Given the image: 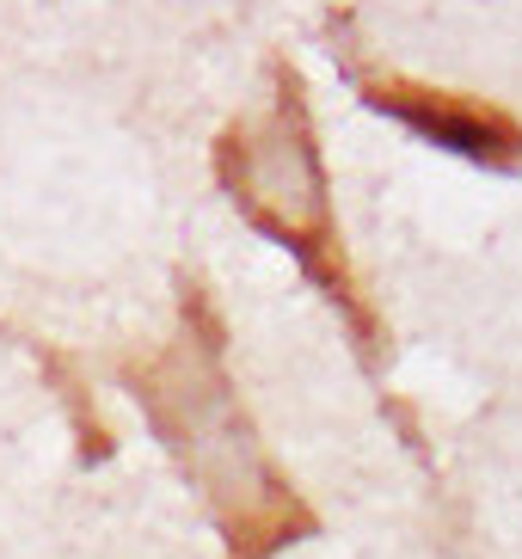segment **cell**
<instances>
[{
	"mask_svg": "<svg viewBox=\"0 0 522 559\" xmlns=\"http://www.w3.org/2000/svg\"><path fill=\"white\" fill-rule=\"evenodd\" d=\"M135 388H142L161 437L173 443V455L185 461V474L222 510L240 554H271L308 528V510L295 504V492L271 474V461L246 437L215 332L185 326V338L161 362L135 369Z\"/></svg>",
	"mask_w": 522,
	"mask_h": 559,
	"instance_id": "cell-1",
	"label": "cell"
},
{
	"mask_svg": "<svg viewBox=\"0 0 522 559\" xmlns=\"http://www.w3.org/2000/svg\"><path fill=\"white\" fill-rule=\"evenodd\" d=\"M369 105L406 117L418 135H430L437 148L467 154V160H491V166L522 160V123L505 117L498 105L461 99V93H437V86H418V81H376L369 86Z\"/></svg>",
	"mask_w": 522,
	"mask_h": 559,
	"instance_id": "cell-3",
	"label": "cell"
},
{
	"mask_svg": "<svg viewBox=\"0 0 522 559\" xmlns=\"http://www.w3.org/2000/svg\"><path fill=\"white\" fill-rule=\"evenodd\" d=\"M222 179H228L234 203H240L264 234L289 240L308 271L344 289V247L339 222H332L327 173H320V148H313V123L301 105V81L283 74V93L264 105L259 117H246L222 135Z\"/></svg>",
	"mask_w": 522,
	"mask_h": 559,
	"instance_id": "cell-2",
	"label": "cell"
}]
</instances>
